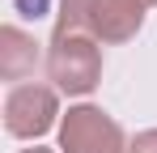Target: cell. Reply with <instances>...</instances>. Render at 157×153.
<instances>
[{
    "mask_svg": "<svg viewBox=\"0 0 157 153\" xmlns=\"http://www.w3.org/2000/svg\"><path fill=\"white\" fill-rule=\"evenodd\" d=\"M128 153H157V128H144V132H136V140L128 145Z\"/></svg>",
    "mask_w": 157,
    "mask_h": 153,
    "instance_id": "6",
    "label": "cell"
},
{
    "mask_svg": "<svg viewBox=\"0 0 157 153\" xmlns=\"http://www.w3.org/2000/svg\"><path fill=\"white\" fill-rule=\"evenodd\" d=\"M144 4H157V0H144Z\"/></svg>",
    "mask_w": 157,
    "mask_h": 153,
    "instance_id": "9",
    "label": "cell"
},
{
    "mask_svg": "<svg viewBox=\"0 0 157 153\" xmlns=\"http://www.w3.org/2000/svg\"><path fill=\"white\" fill-rule=\"evenodd\" d=\"M123 128L106 115L102 106H68V115L59 119V153H128Z\"/></svg>",
    "mask_w": 157,
    "mask_h": 153,
    "instance_id": "3",
    "label": "cell"
},
{
    "mask_svg": "<svg viewBox=\"0 0 157 153\" xmlns=\"http://www.w3.org/2000/svg\"><path fill=\"white\" fill-rule=\"evenodd\" d=\"M34 64H38L34 34H26L21 26H4L0 30V76L4 81H21L26 73H34Z\"/></svg>",
    "mask_w": 157,
    "mask_h": 153,
    "instance_id": "5",
    "label": "cell"
},
{
    "mask_svg": "<svg viewBox=\"0 0 157 153\" xmlns=\"http://www.w3.org/2000/svg\"><path fill=\"white\" fill-rule=\"evenodd\" d=\"M21 153H55V149H38V145H34V149H21Z\"/></svg>",
    "mask_w": 157,
    "mask_h": 153,
    "instance_id": "8",
    "label": "cell"
},
{
    "mask_svg": "<svg viewBox=\"0 0 157 153\" xmlns=\"http://www.w3.org/2000/svg\"><path fill=\"white\" fill-rule=\"evenodd\" d=\"M59 115V89L55 85H38V81H26V85H13L9 98H4V132L17 136V140H38L43 132H51Z\"/></svg>",
    "mask_w": 157,
    "mask_h": 153,
    "instance_id": "4",
    "label": "cell"
},
{
    "mask_svg": "<svg viewBox=\"0 0 157 153\" xmlns=\"http://www.w3.org/2000/svg\"><path fill=\"white\" fill-rule=\"evenodd\" d=\"M17 9H26V17H38L43 13V0H17Z\"/></svg>",
    "mask_w": 157,
    "mask_h": 153,
    "instance_id": "7",
    "label": "cell"
},
{
    "mask_svg": "<svg viewBox=\"0 0 157 153\" xmlns=\"http://www.w3.org/2000/svg\"><path fill=\"white\" fill-rule=\"evenodd\" d=\"M144 0H59L55 34H89L98 43H128L144 26Z\"/></svg>",
    "mask_w": 157,
    "mask_h": 153,
    "instance_id": "1",
    "label": "cell"
},
{
    "mask_svg": "<svg viewBox=\"0 0 157 153\" xmlns=\"http://www.w3.org/2000/svg\"><path fill=\"white\" fill-rule=\"evenodd\" d=\"M47 76L59 94H94V85L102 81V47L89 34H51L47 47Z\"/></svg>",
    "mask_w": 157,
    "mask_h": 153,
    "instance_id": "2",
    "label": "cell"
}]
</instances>
